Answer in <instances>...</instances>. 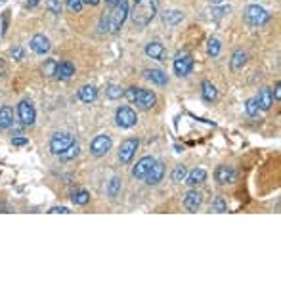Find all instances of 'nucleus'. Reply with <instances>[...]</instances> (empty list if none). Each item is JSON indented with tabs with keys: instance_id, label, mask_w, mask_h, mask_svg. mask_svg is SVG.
Returning <instances> with one entry per match:
<instances>
[{
	"instance_id": "1",
	"label": "nucleus",
	"mask_w": 281,
	"mask_h": 281,
	"mask_svg": "<svg viewBox=\"0 0 281 281\" xmlns=\"http://www.w3.org/2000/svg\"><path fill=\"white\" fill-rule=\"evenodd\" d=\"M128 17V4L126 0H121L119 4L111 6V10L107 14H103L102 19H100V29L103 33H117L123 23L126 21Z\"/></svg>"
},
{
	"instance_id": "2",
	"label": "nucleus",
	"mask_w": 281,
	"mask_h": 281,
	"mask_svg": "<svg viewBox=\"0 0 281 281\" xmlns=\"http://www.w3.org/2000/svg\"><path fill=\"white\" fill-rule=\"evenodd\" d=\"M159 0H134V10L130 17L136 27H146L157 16Z\"/></svg>"
},
{
	"instance_id": "3",
	"label": "nucleus",
	"mask_w": 281,
	"mask_h": 281,
	"mask_svg": "<svg viewBox=\"0 0 281 281\" xmlns=\"http://www.w3.org/2000/svg\"><path fill=\"white\" fill-rule=\"evenodd\" d=\"M245 21H247L250 27H262V25H266L270 21V14H268L262 6L250 4L249 8L245 10Z\"/></svg>"
},
{
	"instance_id": "4",
	"label": "nucleus",
	"mask_w": 281,
	"mask_h": 281,
	"mask_svg": "<svg viewBox=\"0 0 281 281\" xmlns=\"http://www.w3.org/2000/svg\"><path fill=\"white\" fill-rule=\"evenodd\" d=\"M115 123L117 126L121 128H132L136 123H138V115H136V111L132 107H128V105H123V107H119L115 111Z\"/></svg>"
},
{
	"instance_id": "5",
	"label": "nucleus",
	"mask_w": 281,
	"mask_h": 281,
	"mask_svg": "<svg viewBox=\"0 0 281 281\" xmlns=\"http://www.w3.org/2000/svg\"><path fill=\"white\" fill-rule=\"evenodd\" d=\"M71 144H75V136L69 132H55L52 136V140H50V151L54 153V155H60L62 151L69 148Z\"/></svg>"
},
{
	"instance_id": "6",
	"label": "nucleus",
	"mask_w": 281,
	"mask_h": 281,
	"mask_svg": "<svg viewBox=\"0 0 281 281\" xmlns=\"http://www.w3.org/2000/svg\"><path fill=\"white\" fill-rule=\"evenodd\" d=\"M17 117L21 121V125L33 126L35 125V119H37V111L33 107V103L29 100H21L17 103Z\"/></svg>"
},
{
	"instance_id": "7",
	"label": "nucleus",
	"mask_w": 281,
	"mask_h": 281,
	"mask_svg": "<svg viewBox=\"0 0 281 281\" xmlns=\"http://www.w3.org/2000/svg\"><path fill=\"white\" fill-rule=\"evenodd\" d=\"M193 69V58L191 54H187V52H180L176 58H174V73L178 75V77H186L189 75Z\"/></svg>"
},
{
	"instance_id": "8",
	"label": "nucleus",
	"mask_w": 281,
	"mask_h": 281,
	"mask_svg": "<svg viewBox=\"0 0 281 281\" xmlns=\"http://www.w3.org/2000/svg\"><path fill=\"white\" fill-rule=\"evenodd\" d=\"M111 146H113L111 136L100 134V136H96L92 140V144H90V153H92L94 157H103V155H107V151L111 149Z\"/></svg>"
},
{
	"instance_id": "9",
	"label": "nucleus",
	"mask_w": 281,
	"mask_h": 281,
	"mask_svg": "<svg viewBox=\"0 0 281 281\" xmlns=\"http://www.w3.org/2000/svg\"><path fill=\"white\" fill-rule=\"evenodd\" d=\"M140 146V142L136 140V138H126L123 144H121V148H119V161L123 164H128L132 161L134 153H136V149Z\"/></svg>"
},
{
	"instance_id": "10",
	"label": "nucleus",
	"mask_w": 281,
	"mask_h": 281,
	"mask_svg": "<svg viewBox=\"0 0 281 281\" xmlns=\"http://www.w3.org/2000/svg\"><path fill=\"white\" fill-rule=\"evenodd\" d=\"M134 103H136V105H140L142 109H151V107H153V105L157 103V96H155V92H151V90L138 88Z\"/></svg>"
},
{
	"instance_id": "11",
	"label": "nucleus",
	"mask_w": 281,
	"mask_h": 281,
	"mask_svg": "<svg viewBox=\"0 0 281 281\" xmlns=\"http://www.w3.org/2000/svg\"><path fill=\"white\" fill-rule=\"evenodd\" d=\"M153 163H155V159H153V157H142L140 161L136 163V166L132 168V176L136 180H144L146 178V174L151 171Z\"/></svg>"
},
{
	"instance_id": "12",
	"label": "nucleus",
	"mask_w": 281,
	"mask_h": 281,
	"mask_svg": "<svg viewBox=\"0 0 281 281\" xmlns=\"http://www.w3.org/2000/svg\"><path fill=\"white\" fill-rule=\"evenodd\" d=\"M31 50L35 52V54L39 55H44L50 52V48H52V44H50V40H48V37H44V35H35L31 39Z\"/></svg>"
},
{
	"instance_id": "13",
	"label": "nucleus",
	"mask_w": 281,
	"mask_h": 281,
	"mask_svg": "<svg viewBox=\"0 0 281 281\" xmlns=\"http://www.w3.org/2000/svg\"><path fill=\"white\" fill-rule=\"evenodd\" d=\"M214 178H216V182H218L220 186L232 184V182H235V171L232 168V166L222 164V166H218V168H216V172H214Z\"/></svg>"
},
{
	"instance_id": "14",
	"label": "nucleus",
	"mask_w": 281,
	"mask_h": 281,
	"mask_svg": "<svg viewBox=\"0 0 281 281\" xmlns=\"http://www.w3.org/2000/svg\"><path fill=\"white\" fill-rule=\"evenodd\" d=\"M203 205V195L199 191H187L186 197H184V207H186L189 212H197Z\"/></svg>"
},
{
	"instance_id": "15",
	"label": "nucleus",
	"mask_w": 281,
	"mask_h": 281,
	"mask_svg": "<svg viewBox=\"0 0 281 281\" xmlns=\"http://www.w3.org/2000/svg\"><path fill=\"white\" fill-rule=\"evenodd\" d=\"M163 176H164V166H163V163H153V166H151V171L146 174V184L148 186H157L161 180H163Z\"/></svg>"
},
{
	"instance_id": "16",
	"label": "nucleus",
	"mask_w": 281,
	"mask_h": 281,
	"mask_svg": "<svg viewBox=\"0 0 281 281\" xmlns=\"http://www.w3.org/2000/svg\"><path fill=\"white\" fill-rule=\"evenodd\" d=\"M146 55L151 58V60H157V62H164V58H166V50H164V46L161 44V42L153 40V42H149L148 46H146Z\"/></svg>"
},
{
	"instance_id": "17",
	"label": "nucleus",
	"mask_w": 281,
	"mask_h": 281,
	"mask_svg": "<svg viewBox=\"0 0 281 281\" xmlns=\"http://www.w3.org/2000/svg\"><path fill=\"white\" fill-rule=\"evenodd\" d=\"M75 75V65L71 62H62L55 65V73L54 77L60 78V80H67V78H71Z\"/></svg>"
},
{
	"instance_id": "18",
	"label": "nucleus",
	"mask_w": 281,
	"mask_h": 281,
	"mask_svg": "<svg viewBox=\"0 0 281 281\" xmlns=\"http://www.w3.org/2000/svg\"><path fill=\"white\" fill-rule=\"evenodd\" d=\"M144 77L148 78V80H151V82L157 86H164L166 82H168L166 73H163L161 69H146L144 71Z\"/></svg>"
},
{
	"instance_id": "19",
	"label": "nucleus",
	"mask_w": 281,
	"mask_h": 281,
	"mask_svg": "<svg viewBox=\"0 0 281 281\" xmlns=\"http://www.w3.org/2000/svg\"><path fill=\"white\" fill-rule=\"evenodd\" d=\"M257 103L260 111H268L270 107L273 105V96H272V90L270 88H262L258 92V98H257Z\"/></svg>"
},
{
	"instance_id": "20",
	"label": "nucleus",
	"mask_w": 281,
	"mask_h": 281,
	"mask_svg": "<svg viewBox=\"0 0 281 281\" xmlns=\"http://www.w3.org/2000/svg\"><path fill=\"white\" fill-rule=\"evenodd\" d=\"M78 98H80V102L92 103L94 100L98 98V90H96V86L94 85H85L80 90H78Z\"/></svg>"
},
{
	"instance_id": "21",
	"label": "nucleus",
	"mask_w": 281,
	"mask_h": 281,
	"mask_svg": "<svg viewBox=\"0 0 281 281\" xmlns=\"http://www.w3.org/2000/svg\"><path fill=\"white\" fill-rule=\"evenodd\" d=\"M186 184H189V186H197V184H203L205 180H207V171L205 168H195V171L187 172L186 176Z\"/></svg>"
},
{
	"instance_id": "22",
	"label": "nucleus",
	"mask_w": 281,
	"mask_h": 281,
	"mask_svg": "<svg viewBox=\"0 0 281 281\" xmlns=\"http://www.w3.org/2000/svg\"><path fill=\"white\" fill-rule=\"evenodd\" d=\"M12 125H14V111H12V107H8V105L0 107V128H10Z\"/></svg>"
},
{
	"instance_id": "23",
	"label": "nucleus",
	"mask_w": 281,
	"mask_h": 281,
	"mask_svg": "<svg viewBox=\"0 0 281 281\" xmlns=\"http://www.w3.org/2000/svg\"><path fill=\"white\" fill-rule=\"evenodd\" d=\"M245 63H247V52H243V50H235L234 55H232V62H230L232 69L239 71Z\"/></svg>"
},
{
	"instance_id": "24",
	"label": "nucleus",
	"mask_w": 281,
	"mask_h": 281,
	"mask_svg": "<svg viewBox=\"0 0 281 281\" xmlns=\"http://www.w3.org/2000/svg\"><path fill=\"white\" fill-rule=\"evenodd\" d=\"M201 94H203L205 102H214V100H216V88H214V85L209 82V80H203V85H201Z\"/></svg>"
},
{
	"instance_id": "25",
	"label": "nucleus",
	"mask_w": 281,
	"mask_h": 281,
	"mask_svg": "<svg viewBox=\"0 0 281 281\" xmlns=\"http://www.w3.org/2000/svg\"><path fill=\"white\" fill-rule=\"evenodd\" d=\"M182 19H184V12H180V10H171V12H166L163 16V21L166 25H171V27L178 25Z\"/></svg>"
},
{
	"instance_id": "26",
	"label": "nucleus",
	"mask_w": 281,
	"mask_h": 281,
	"mask_svg": "<svg viewBox=\"0 0 281 281\" xmlns=\"http://www.w3.org/2000/svg\"><path fill=\"white\" fill-rule=\"evenodd\" d=\"M220 48H222V44H220L218 39H209V42H207V54L211 55V58H216V55L220 54Z\"/></svg>"
},
{
	"instance_id": "27",
	"label": "nucleus",
	"mask_w": 281,
	"mask_h": 281,
	"mask_svg": "<svg viewBox=\"0 0 281 281\" xmlns=\"http://www.w3.org/2000/svg\"><path fill=\"white\" fill-rule=\"evenodd\" d=\"M71 199H73V203L75 205H86L90 201V193L85 191V189H78V191H75V193L71 195Z\"/></svg>"
},
{
	"instance_id": "28",
	"label": "nucleus",
	"mask_w": 281,
	"mask_h": 281,
	"mask_svg": "<svg viewBox=\"0 0 281 281\" xmlns=\"http://www.w3.org/2000/svg\"><path fill=\"white\" fill-rule=\"evenodd\" d=\"M78 151H80L78 144H71V146L65 149V151H62V153H60V157H62L63 161H71V159H75V157L78 155Z\"/></svg>"
},
{
	"instance_id": "29",
	"label": "nucleus",
	"mask_w": 281,
	"mask_h": 281,
	"mask_svg": "<svg viewBox=\"0 0 281 281\" xmlns=\"http://www.w3.org/2000/svg\"><path fill=\"white\" fill-rule=\"evenodd\" d=\"M186 176H187V168L184 164H180V166H176V168L172 171V180H174V182H184Z\"/></svg>"
},
{
	"instance_id": "30",
	"label": "nucleus",
	"mask_w": 281,
	"mask_h": 281,
	"mask_svg": "<svg viewBox=\"0 0 281 281\" xmlns=\"http://www.w3.org/2000/svg\"><path fill=\"white\" fill-rule=\"evenodd\" d=\"M245 111H247L249 117H257L258 111H260V107H258V103H257V98H255V100H247V103H245Z\"/></svg>"
},
{
	"instance_id": "31",
	"label": "nucleus",
	"mask_w": 281,
	"mask_h": 281,
	"mask_svg": "<svg viewBox=\"0 0 281 281\" xmlns=\"http://www.w3.org/2000/svg\"><path fill=\"white\" fill-rule=\"evenodd\" d=\"M55 65H58V62H55V60H52V58H50V60H46V62H44V65H42V75L52 77V75L55 73Z\"/></svg>"
},
{
	"instance_id": "32",
	"label": "nucleus",
	"mask_w": 281,
	"mask_h": 281,
	"mask_svg": "<svg viewBox=\"0 0 281 281\" xmlns=\"http://www.w3.org/2000/svg\"><path fill=\"white\" fill-rule=\"evenodd\" d=\"M123 94H125V90L117 85H111L109 88H107V98H109V100H119Z\"/></svg>"
},
{
	"instance_id": "33",
	"label": "nucleus",
	"mask_w": 281,
	"mask_h": 281,
	"mask_svg": "<svg viewBox=\"0 0 281 281\" xmlns=\"http://www.w3.org/2000/svg\"><path fill=\"white\" fill-rule=\"evenodd\" d=\"M119 191H121V180L119 178H113L109 182V187H107V193H109V197H117Z\"/></svg>"
},
{
	"instance_id": "34",
	"label": "nucleus",
	"mask_w": 281,
	"mask_h": 281,
	"mask_svg": "<svg viewBox=\"0 0 281 281\" xmlns=\"http://www.w3.org/2000/svg\"><path fill=\"white\" fill-rule=\"evenodd\" d=\"M46 8H48V12L60 16V14H62V2H60V0H46Z\"/></svg>"
},
{
	"instance_id": "35",
	"label": "nucleus",
	"mask_w": 281,
	"mask_h": 281,
	"mask_svg": "<svg viewBox=\"0 0 281 281\" xmlns=\"http://www.w3.org/2000/svg\"><path fill=\"white\" fill-rule=\"evenodd\" d=\"M228 205L226 201H224V197H216L214 201H212V211L214 212H226Z\"/></svg>"
},
{
	"instance_id": "36",
	"label": "nucleus",
	"mask_w": 281,
	"mask_h": 281,
	"mask_svg": "<svg viewBox=\"0 0 281 281\" xmlns=\"http://www.w3.org/2000/svg\"><path fill=\"white\" fill-rule=\"evenodd\" d=\"M82 0H67V8L71 10V12H75V14H78L80 10H82Z\"/></svg>"
},
{
	"instance_id": "37",
	"label": "nucleus",
	"mask_w": 281,
	"mask_h": 281,
	"mask_svg": "<svg viewBox=\"0 0 281 281\" xmlns=\"http://www.w3.org/2000/svg\"><path fill=\"white\" fill-rule=\"evenodd\" d=\"M8 23H10V12L6 10V12L2 14V35L8 33Z\"/></svg>"
},
{
	"instance_id": "38",
	"label": "nucleus",
	"mask_w": 281,
	"mask_h": 281,
	"mask_svg": "<svg viewBox=\"0 0 281 281\" xmlns=\"http://www.w3.org/2000/svg\"><path fill=\"white\" fill-rule=\"evenodd\" d=\"M136 92H138V88H128V90H125V94H123V96H126V100H128V102L130 103H134V100H136Z\"/></svg>"
},
{
	"instance_id": "39",
	"label": "nucleus",
	"mask_w": 281,
	"mask_h": 281,
	"mask_svg": "<svg viewBox=\"0 0 281 281\" xmlns=\"http://www.w3.org/2000/svg\"><path fill=\"white\" fill-rule=\"evenodd\" d=\"M50 214H69V209H67V207H52V209H50Z\"/></svg>"
},
{
	"instance_id": "40",
	"label": "nucleus",
	"mask_w": 281,
	"mask_h": 281,
	"mask_svg": "<svg viewBox=\"0 0 281 281\" xmlns=\"http://www.w3.org/2000/svg\"><path fill=\"white\" fill-rule=\"evenodd\" d=\"M12 55H14V60H23V48L21 46L12 48Z\"/></svg>"
},
{
	"instance_id": "41",
	"label": "nucleus",
	"mask_w": 281,
	"mask_h": 281,
	"mask_svg": "<svg viewBox=\"0 0 281 281\" xmlns=\"http://www.w3.org/2000/svg\"><path fill=\"white\" fill-rule=\"evenodd\" d=\"M12 144H14V146H27L29 140H27V138H21V136H17V138H12Z\"/></svg>"
},
{
	"instance_id": "42",
	"label": "nucleus",
	"mask_w": 281,
	"mask_h": 281,
	"mask_svg": "<svg viewBox=\"0 0 281 281\" xmlns=\"http://www.w3.org/2000/svg\"><path fill=\"white\" fill-rule=\"evenodd\" d=\"M272 96L275 98V100H277V102L281 100V85H279V82H275V90H273Z\"/></svg>"
},
{
	"instance_id": "43",
	"label": "nucleus",
	"mask_w": 281,
	"mask_h": 281,
	"mask_svg": "<svg viewBox=\"0 0 281 281\" xmlns=\"http://www.w3.org/2000/svg\"><path fill=\"white\" fill-rule=\"evenodd\" d=\"M6 71H8V65H6V62L0 58V77H4V75H6Z\"/></svg>"
},
{
	"instance_id": "44",
	"label": "nucleus",
	"mask_w": 281,
	"mask_h": 281,
	"mask_svg": "<svg viewBox=\"0 0 281 281\" xmlns=\"http://www.w3.org/2000/svg\"><path fill=\"white\" fill-rule=\"evenodd\" d=\"M82 4H90V6H98L100 0H82Z\"/></svg>"
},
{
	"instance_id": "45",
	"label": "nucleus",
	"mask_w": 281,
	"mask_h": 281,
	"mask_svg": "<svg viewBox=\"0 0 281 281\" xmlns=\"http://www.w3.org/2000/svg\"><path fill=\"white\" fill-rule=\"evenodd\" d=\"M39 2H40V0H29V2H27V8H35Z\"/></svg>"
},
{
	"instance_id": "46",
	"label": "nucleus",
	"mask_w": 281,
	"mask_h": 281,
	"mask_svg": "<svg viewBox=\"0 0 281 281\" xmlns=\"http://www.w3.org/2000/svg\"><path fill=\"white\" fill-rule=\"evenodd\" d=\"M119 2H121V0H105V4H107V6H115V4H119Z\"/></svg>"
},
{
	"instance_id": "47",
	"label": "nucleus",
	"mask_w": 281,
	"mask_h": 281,
	"mask_svg": "<svg viewBox=\"0 0 281 281\" xmlns=\"http://www.w3.org/2000/svg\"><path fill=\"white\" fill-rule=\"evenodd\" d=\"M222 2H224V0H211V4H214V6H216V4H222Z\"/></svg>"
},
{
	"instance_id": "48",
	"label": "nucleus",
	"mask_w": 281,
	"mask_h": 281,
	"mask_svg": "<svg viewBox=\"0 0 281 281\" xmlns=\"http://www.w3.org/2000/svg\"><path fill=\"white\" fill-rule=\"evenodd\" d=\"M0 2H4V0H0Z\"/></svg>"
}]
</instances>
